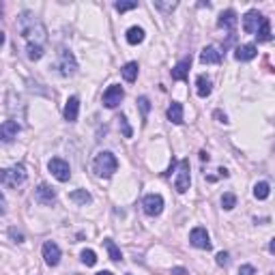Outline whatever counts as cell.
<instances>
[{"label": "cell", "mask_w": 275, "mask_h": 275, "mask_svg": "<svg viewBox=\"0 0 275 275\" xmlns=\"http://www.w3.org/2000/svg\"><path fill=\"white\" fill-rule=\"evenodd\" d=\"M18 30L22 39L26 41V56L30 60H39L45 54V26L41 20H37V15H32L30 11H24L18 18Z\"/></svg>", "instance_id": "obj_1"}, {"label": "cell", "mask_w": 275, "mask_h": 275, "mask_svg": "<svg viewBox=\"0 0 275 275\" xmlns=\"http://www.w3.org/2000/svg\"><path fill=\"white\" fill-rule=\"evenodd\" d=\"M26 179H28V174H26V168L22 164H15L11 168L0 170V183L9 189H18L20 185L26 183Z\"/></svg>", "instance_id": "obj_2"}, {"label": "cell", "mask_w": 275, "mask_h": 275, "mask_svg": "<svg viewBox=\"0 0 275 275\" xmlns=\"http://www.w3.org/2000/svg\"><path fill=\"white\" fill-rule=\"evenodd\" d=\"M93 170H95L97 176H103V179H108V176H112V174H114L116 170H118V161H116V157L112 155L110 151H103V153H99V155L95 157Z\"/></svg>", "instance_id": "obj_3"}, {"label": "cell", "mask_w": 275, "mask_h": 275, "mask_svg": "<svg viewBox=\"0 0 275 275\" xmlns=\"http://www.w3.org/2000/svg\"><path fill=\"white\" fill-rule=\"evenodd\" d=\"M56 69H58V74L69 78L74 76L78 71V62H76V56L71 54L69 50H60L58 52V62H56Z\"/></svg>", "instance_id": "obj_4"}, {"label": "cell", "mask_w": 275, "mask_h": 275, "mask_svg": "<svg viewBox=\"0 0 275 275\" xmlns=\"http://www.w3.org/2000/svg\"><path fill=\"white\" fill-rule=\"evenodd\" d=\"M191 185V174H189V159H181L179 161V172L174 179V187L179 193H185Z\"/></svg>", "instance_id": "obj_5"}, {"label": "cell", "mask_w": 275, "mask_h": 275, "mask_svg": "<svg viewBox=\"0 0 275 275\" xmlns=\"http://www.w3.org/2000/svg\"><path fill=\"white\" fill-rule=\"evenodd\" d=\"M47 170L58 179L60 183H67L71 179V170H69V164L60 157H52L50 161H47Z\"/></svg>", "instance_id": "obj_6"}, {"label": "cell", "mask_w": 275, "mask_h": 275, "mask_svg": "<svg viewBox=\"0 0 275 275\" xmlns=\"http://www.w3.org/2000/svg\"><path fill=\"white\" fill-rule=\"evenodd\" d=\"M142 209L147 215L157 217V215H161V211H164V198H161L159 193H149V196L142 200Z\"/></svg>", "instance_id": "obj_7"}, {"label": "cell", "mask_w": 275, "mask_h": 275, "mask_svg": "<svg viewBox=\"0 0 275 275\" xmlns=\"http://www.w3.org/2000/svg\"><path fill=\"white\" fill-rule=\"evenodd\" d=\"M189 243L198 249H211V237H209L207 228L202 226H196L191 232H189Z\"/></svg>", "instance_id": "obj_8"}, {"label": "cell", "mask_w": 275, "mask_h": 275, "mask_svg": "<svg viewBox=\"0 0 275 275\" xmlns=\"http://www.w3.org/2000/svg\"><path fill=\"white\" fill-rule=\"evenodd\" d=\"M123 97H125V91L120 88L118 84H112L108 86V91L103 93V106L110 108V110H114L120 101H123Z\"/></svg>", "instance_id": "obj_9"}, {"label": "cell", "mask_w": 275, "mask_h": 275, "mask_svg": "<svg viewBox=\"0 0 275 275\" xmlns=\"http://www.w3.org/2000/svg\"><path fill=\"white\" fill-rule=\"evenodd\" d=\"M43 260L50 266H56L60 262V247L56 245L54 241H45L43 243Z\"/></svg>", "instance_id": "obj_10"}, {"label": "cell", "mask_w": 275, "mask_h": 275, "mask_svg": "<svg viewBox=\"0 0 275 275\" xmlns=\"http://www.w3.org/2000/svg\"><path fill=\"white\" fill-rule=\"evenodd\" d=\"M262 18H264V15H262V13H258L256 9L247 11V13H245V18H243V30L247 32V35H256V30H258V26H260Z\"/></svg>", "instance_id": "obj_11"}, {"label": "cell", "mask_w": 275, "mask_h": 275, "mask_svg": "<svg viewBox=\"0 0 275 275\" xmlns=\"http://www.w3.org/2000/svg\"><path fill=\"white\" fill-rule=\"evenodd\" d=\"M35 200L41 202V204H54L56 202V191L54 187H50L47 183H41L39 187L35 189Z\"/></svg>", "instance_id": "obj_12"}, {"label": "cell", "mask_w": 275, "mask_h": 275, "mask_svg": "<svg viewBox=\"0 0 275 275\" xmlns=\"http://www.w3.org/2000/svg\"><path fill=\"white\" fill-rule=\"evenodd\" d=\"M18 133H20V125L15 123V120H5L3 125H0V140L3 142H13L15 138H18Z\"/></svg>", "instance_id": "obj_13"}, {"label": "cell", "mask_w": 275, "mask_h": 275, "mask_svg": "<svg viewBox=\"0 0 275 275\" xmlns=\"http://www.w3.org/2000/svg\"><path fill=\"white\" fill-rule=\"evenodd\" d=\"M237 13H234L232 9H226L222 15H220V20H217V26L220 28H226V30H230V37H234V28H237Z\"/></svg>", "instance_id": "obj_14"}, {"label": "cell", "mask_w": 275, "mask_h": 275, "mask_svg": "<svg viewBox=\"0 0 275 275\" xmlns=\"http://www.w3.org/2000/svg\"><path fill=\"white\" fill-rule=\"evenodd\" d=\"M189 67H191V56H185L183 60H179L172 69V80H179V82H185L189 76Z\"/></svg>", "instance_id": "obj_15"}, {"label": "cell", "mask_w": 275, "mask_h": 275, "mask_svg": "<svg viewBox=\"0 0 275 275\" xmlns=\"http://www.w3.org/2000/svg\"><path fill=\"white\" fill-rule=\"evenodd\" d=\"M62 114H64V120H69V123H76V120H78V114H80V99H78L76 95L67 99Z\"/></svg>", "instance_id": "obj_16"}, {"label": "cell", "mask_w": 275, "mask_h": 275, "mask_svg": "<svg viewBox=\"0 0 275 275\" xmlns=\"http://www.w3.org/2000/svg\"><path fill=\"white\" fill-rule=\"evenodd\" d=\"M200 60L204 64H220L222 62V52L217 50L215 45H209L204 50L200 52Z\"/></svg>", "instance_id": "obj_17"}, {"label": "cell", "mask_w": 275, "mask_h": 275, "mask_svg": "<svg viewBox=\"0 0 275 275\" xmlns=\"http://www.w3.org/2000/svg\"><path fill=\"white\" fill-rule=\"evenodd\" d=\"M256 54H258V47H256L254 43H245V45H239V47H237V52H234V58L241 60V62H245V60L256 58Z\"/></svg>", "instance_id": "obj_18"}, {"label": "cell", "mask_w": 275, "mask_h": 275, "mask_svg": "<svg viewBox=\"0 0 275 275\" xmlns=\"http://www.w3.org/2000/svg\"><path fill=\"white\" fill-rule=\"evenodd\" d=\"M211 91H213V82H211V80H209L207 76H198L196 78V93H198V97L207 99V97L211 95Z\"/></svg>", "instance_id": "obj_19"}, {"label": "cell", "mask_w": 275, "mask_h": 275, "mask_svg": "<svg viewBox=\"0 0 275 275\" xmlns=\"http://www.w3.org/2000/svg\"><path fill=\"white\" fill-rule=\"evenodd\" d=\"M256 37H258V41H262V43L271 41V20L269 18H262L260 26L256 30Z\"/></svg>", "instance_id": "obj_20"}, {"label": "cell", "mask_w": 275, "mask_h": 275, "mask_svg": "<svg viewBox=\"0 0 275 275\" xmlns=\"http://www.w3.org/2000/svg\"><path fill=\"white\" fill-rule=\"evenodd\" d=\"M168 120H170V123H174V125L183 123V106H181V103L172 101V106L168 108Z\"/></svg>", "instance_id": "obj_21"}, {"label": "cell", "mask_w": 275, "mask_h": 275, "mask_svg": "<svg viewBox=\"0 0 275 275\" xmlns=\"http://www.w3.org/2000/svg\"><path fill=\"white\" fill-rule=\"evenodd\" d=\"M69 200L76 202V204H91L93 196H91V193H88L86 189H76V191L69 193Z\"/></svg>", "instance_id": "obj_22"}, {"label": "cell", "mask_w": 275, "mask_h": 275, "mask_svg": "<svg viewBox=\"0 0 275 275\" xmlns=\"http://www.w3.org/2000/svg\"><path fill=\"white\" fill-rule=\"evenodd\" d=\"M144 41V28L140 26H131L127 30V43L129 45H138V43H142Z\"/></svg>", "instance_id": "obj_23"}, {"label": "cell", "mask_w": 275, "mask_h": 275, "mask_svg": "<svg viewBox=\"0 0 275 275\" xmlns=\"http://www.w3.org/2000/svg\"><path fill=\"white\" fill-rule=\"evenodd\" d=\"M269 193H271V185L266 181H260V183L254 185V196L258 200H266V198H269Z\"/></svg>", "instance_id": "obj_24"}, {"label": "cell", "mask_w": 275, "mask_h": 275, "mask_svg": "<svg viewBox=\"0 0 275 275\" xmlns=\"http://www.w3.org/2000/svg\"><path fill=\"white\" fill-rule=\"evenodd\" d=\"M138 62H127L125 67H123V78H125V82H135V78H138Z\"/></svg>", "instance_id": "obj_25"}, {"label": "cell", "mask_w": 275, "mask_h": 275, "mask_svg": "<svg viewBox=\"0 0 275 275\" xmlns=\"http://www.w3.org/2000/svg\"><path fill=\"white\" fill-rule=\"evenodd\" d=\"M103 245H106L108 254H110V258H112L114 262H120V260H123V254H120V249L116 247V243H114L112 239H106V241H103Z\"/></svg>", "instance_id": "obj_26"}, {"label": "cell", "mask_w": 275, "mask_h": 275, "mask_svg": "<svg viewBox=\"0 0 275 275\" xmlns=\"http://www.w3.org/2000/svg\"><path fill=\"white\" fill-rule=\"evenodd\" d=\"M138 108H140L142 112V123H147V118H149V112H151V101H149V97H138Z\"/></svg>", "instance_id": "obj_27"}, {"label": "cell", "mask_w": 275, "mask_h": 275, "mask_svg": "<svg viewBox=\"0 0 275 275\" xmlns=\"http://www.w3.org/2000/svg\"><path fill=\"white\" fill-rule=\"evenodd\" d=\"M222 207L226 209V211H232V209L237 207V196H234V193H224V196H222Z\"/></svg>", "instance_id": "obj_28"}, {"label": "cell", "mask_w": 275, "mask_h": 275, "mask_svg": "<svg viewBox=\"0 0 275 275\" xmlns=\"http://www.w3.org/2000/svg\"><path fill=\"white\" fill-rule=\"evenodd\" d=\"M116 120H118L120 129H123V135H125V138H131V135H133V131H131V127H129V123H127V116H125V114H120Z\"/></svg>", "instance_id": "obj_29"}, {"label": "cell", "mask_w": 275, "mask_h": 275, "mask_svg": "<svg viewBox=\"0 0 275 275\" xmlns=\"http://www.w3.org/2000/svg\"><path fill=\"white\" fill-rule=\"evenodd\" d=\"M82 262L86 266H93L97 262V254L93 252V249H84V252H82Z\"/></svg>", "instance_id": "obj_30"}, {"label": "cell", "mask_w": 275, "mask_h": 275, "mask_svg": "<svg viewBox=\"0 0 275 275\" xmlns=\"http://www.w3.org/2000/svg\"><path fill=\"white\" fill-rule=\"evenodd\" d=\"M114 9L118 13H125V11H131V9H138V3H116Z\"/></svg>", "instance_id": "obj_31"}, {"label": "cell", "mask_w": 275, "mask_h": 275, "mask_svg": "<svg viewBox=\"0 0 275 275\" xmlns=\"http://www.w3.org/2000/svg\"><path fill=\"white\" fill-rule=\"evenodd\" d=\"M9 237L15 241V243H22V241H24V234H22L18 228H11V230H9Z\"/></svg>", "instance_id": "obj_32"}, {"label": "cell", "mask_w": 275, "mask_h": 275, "mask_svg": "<svg viewBox=\"0 0 275 275\" xmlns=\"http://www.w3.org/2000/svg\"><path fill=\"white\" fill-rule=\"evenodd\" d=\"M176 5H179V3H155V7H157V9H161V11H172V9H176Z\"/></svg>", "instance_id": "obj_33"}, {"label": "cell", "mask_w": 275, "mask_h": 275, "mask_svg": "<svg viewBox=\"0 0 275 275\" xmlns=\"http://www.w3.org/2000/svg\"><path fill=\"white\" fill-rule=\"evenodd\" d=\"M215 262L220 264V266H224L226 262H228V252H220V254H217L215 256Z\"/></svg>", "instance_id": "obj_34"}, {"label": "cell", "mask_w": 275, "mask_h": 275, "mask_svg": "<svg viewBox=\"0 0 275 275\" xmlns=\"http://www.w3.org/2000/svg\"><path fill=\"white\" fill-rule=\"evenodd\" d=\"M254 273H256V269H254L252 264H243L239 269V275H254Z\"/></svg>", "instance_id": "obj_35"}, {"label": "cell", "mask_w": 275, "mask_h": 275, "mask_svg": "<svg viewBox=\"0 0 275 275\" xmlns=\"http://www.w3.org/2000/svg\"><path fill=\"white\" fill-rule=\"evenodd\" d=\"M5 211H7V200L3 193H0V215H5Z\"/></svg>", "instance_id": "obj_36"}, {"label": "cell", "mask_w": 275, "mask_h": 275, "mask_svg": "<svg viewBox=\"0 0 275 275\" xmlns=\"http://www.w3.org/2000/svg\"><path fill=\"white\" fill-rule=\"evenodd\" d=\"M215 116L220 118V123H224V125L228 123V116H226V114H222V112H215Z\"/></svg>", "instance_id": "obj_37"}, {"label": "cell", "mask_w": 275, "mask_h": 275, "mask_svg": "<svg viewBox=\"0 0 275 275\" xmlns=\"http://www.w3.org/2000/svg\"><path fill=\"white\" fill-rule=\"evenodd\" d=\"M172 275H187V271L181 269V266H176V269H172Z\"/></svg>", "instance_id": "obj_38"}, {"label": "cell", "mask_w": 275, "mask_h": 275, "mask_svg": "<svg viewBox=\"0 0 275 275\" xmlns=\"http://www.w3.org/2000/svg\"><path fill=\"white\" fill-rule=\"evenodd\" d=\"M3 45H5V32L0 30V47H3Z\"/></svg>", "instance_id": "obj_39"}, {"label": "cell", "mask_w": 275, "mask_h": 275, "mask_svg": "<svg viewBox=\"0 0 275 275\" xmlns=\"http://www.w3.org/2000/svg\"><path fill=\"white\" fill-rule=\"evenodd\" d=\"M200 159H202V161H209V155H207V153H204V151H202V153H200Z\"/></svg>", "instance_id": "obj_40"}, {"label": "cell", "mask_w": 275, "mask_h": 275, "mask_svg": "<svg viewBox=\"0 0 275 275\" xmlns=\"http://www.w3.org/2000/svg\"><path fill=\"white\" fill-rule=\"evenodd\" d=\"M97 275H114V273H112V271H99Z\"/></svg>", "instance_id": "obj_41"}, {"label": "cell", "mask_w": 275, "mask_h": 275, "mask_svg": "<svg viewBox=\"0 0 275 275\" xmlns=\"http://www.w3.org/2000/svg\"><path fill=\"white\" fill-rule=\"evenodd\" d=\"M0 20H3V9H0Z\"/></svg>", "instance_id": "obj_42"}, {"label": "cell", "mask_w": 275, "mask_h": 275, "mask_svg": "<svg viewBox=\"0 0 275 275\" xmlns=\"http://www.w3.org/2000/svg\"><path fill=\"white\" fill-rule=\"evenodd\" d=\"M127 275H131V273H127Z\"/></svg>", "instance_id": "obj_43"}]
</instances>
